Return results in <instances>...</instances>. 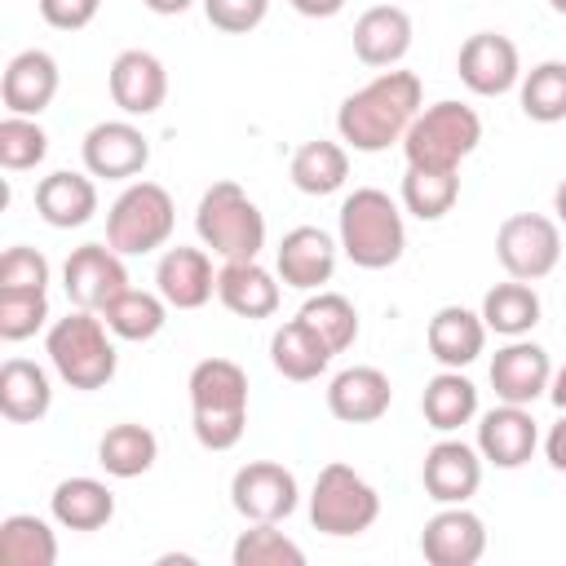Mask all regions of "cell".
<instances>
[{
    "label": "cell",
    "mask_w": 566,
    "mask_h": 566,
    "mask_svg": "<svg viewBox=\"0 0 566 566\" xmlns=\"http://www.w3.org/2000/svg\"><path fill=\"white\" fill-rule=\"evenodd\" d=\"M394 402V385L380 367L354 363L327 380V411L340 424H376Z\"/></svg>",
    "instance_id": "22"
},
{
    "label": "cell",
    "mask_w": 566,
    "mask_h": 566,
    "mask_svg": "<svg viewBox=\"0 0 566 566\" xmlns=\"http://www.w3.org/2000/svg\"><path fill=\"white\" fill-rule=\"evenodd\" d=\"M301 18H336L345 9V0H287Z\"/></svg>",
    "instance_id": "46"
},
{
    "label": "cell",
    "mask_w": 566,
    "mask_h": 566,
    "mask_svg": "<svg viewBox=\"0 0 566 566\" xmlns=\"http://www.w3.org/2000/svg\"><path fill=\"white\" fill-rule=\"evenodd\" d=\"M172 226H177V203L172 195L159 186V181H128L111 212H106V243L119 252V256H146V252H159L168 248L172 239Z\"/></svg>",
    "instance_id": "6"
},
{
    "label": "cell",
    "mask_w": 566,
    "mask_h": 566,
    "mask_svg": "<svg viewBox=\"0 0 566 566\" xmlns=\"http://www.w3.org/2000/svg\"><path fill=\"white\" fill-rule=\"evenodd\" d=\"M230 504L243 522H283L301 504L296 473L279 460H248L230 478Z\"/></svg>",
    "instance_id": "10"
},
{
    "label": "cell",
    "mask_w": 566,
    "mask_h": 566,
    "mask_svg": "<svg viewBox=\"0 0 566 566\" xmlns=\"http://www.w3.org/2000/svg\"><path fill=\"white\" fill-rule=\"evenodd\" d=\"M478 314H482L486 332L513 340V336H531V332H535L544 305H539V292H535L531 283H522V279H504V283L486 287Z\"/></svg>",
    "instance_id": "32"
},
{
    "label": "cell",
    "mask_w": 566,
    "mask_h": 566,
    "mask_svg": "<svg viewBox=\"0 0 566 566\" xmlns=\"http://www.w3.org/2000/svg\"><path fill=\"white\" fill-rule=\"evenodd\" d=\"M548 402H553L557 411H566V363H562V367H553V380H548Z\"/></svg>",
    "instance_id": "47"
},
{
    "label": "cell",
    "mask_w": 566,
    "mask_h": 566,
    "mask_svg": "<svg viewBox=\"0 0 566 566\" xmlns=\"http://www.w3.org/2000/svg\"><path fill=\"white\" fill-rule=\"evenodd\" d=\"M190 389V429L203 451L239 447L248 429V371L234 358H199L186 376Z\"/></svg>",
    "instance_id": "2"
},
{
    "label": "cell",
    "mask_w": 566,
    "mask_h": 566,
    "mask_svg": "<svg viewBox=\"0 0 566 566\" xmlns=\"http://www.w3.org/2000/svg\"><path fill=\"white\" fill-rule=\"evenodd\" d=\"M44 354L62 385L93 394L115 380L119 354H115V332L97 310H71L66 318H53L44 332Z\"/></svg>",
    "instance_id": "4"
},
{
    "label": "cell",
    "mask_w": 566,
    "mask_h": 566,
    "mask_svg": "<svg viewBox=\"0 0 566 566\" xmlns=\"http://www.w3.org/2000/svg\"><path fill=\"white\" fill-rule=\"evenodd\" d=\"M460 84L478 97H500L522 84V53L500 31H473L455 53Z\"/></svg>",
    "instance_id": "13"
},
{
    "label": "cell",
    "mask_w": 566,
    "mask_h": 566,
    "mask_svg": "<svg viewBox=\"0 0 566 566\" xmlns=\"http://www.w3.org/2000/svg\"><path fill=\"white\" fill-rule=\"evenodd\" d=\"M491 389L500 402H517V407H531L535 398L548 394V380H553V358L544 345L526 340V336H513L495 349L491 358Z\"/></svg>",
    "instance_id": "15"
},
{
    "label": "cell",
    "mask_w": 566,
    "mask_h": 566,
    "mask_svg": "<svg viewBox=\"0 0 566 566\" xmlns=\"http://www.w3.org/2000/svg\"><path fill=\"white\" fill-rule=\"evenodd\" d=\"M424 345H429V354L438 358V367L464 371V367L478 363L482 349H486V323H482L478 310L442 305V310H433V318H429V327H424Z\"/></svg>",
    "instance_id": "24"
},
{
    "label": "cell",
    "mask_w": 566,
    "mask_h": 566,
    "mask_svg": "<svg viewBox=\"0 0 566 566\" xmlns=\"http://www.w3.org/2000/svg\"><path fill=\"white\" fill-rule=\"evenodd\" d=\"M340 243L318 226H296L274 248V274L296 292H318L336 274Z\"/></svg>",
    "instance_id": "17"
},
{
    "label": "cell",
    "mask_w": 566,
    "mask_h": 566,
    "mask_svg": "<svg viewBox=\"0 0 566 566\" xmlns=\"http://www.w3.org/2000/svg\"><path fill=\"white\" fill-rule=\"evenodd\" d=\"M49 155V133L35 124V115H4L0 119V168L4 172H27L44 164Z\"/></svg>",
    "instance_id": "40"
},
{
    "label": "cell",
    "mask_w": 566,
    "mask_h": 566,
    "mask_svg": "<svg viewBox=\"0 0 566 566\" xmlns=\"http://www.w3.org/2000/svg\"><path fill=\"white\" fill-rule=\"evenodd\" d=\"M553 212H557V221L566 226V177H562L557 190H553Z\"/></svg>",
    "instance_id": "49"
},
{
    "label": "cell",
    "mask_w": 566,
    "mask_h": 566,
    "mask_svg": "<svg viewBox=\"0 0 566 566\" xmlns=\"http://www.w3.org/2000/svg\"><path fill=\"white\" fill-rule=\"evenodd\" d=\"M155 460H159V438L137 420H119L97 438V464L111 478H124V482L142 478L155 469Z\"/></svg>",
    "instance_id": "33"
},
{
    "label": "cell",
    "mask_w": 566,
    "mask_h": 566,
    "mask_svg": "<svg viewBox=\"0 0 566 566\" xmlns=\"http://www.w3.org/2000/svg\"><path fill=\"white\" fill-rule=\"evenodd\" d=\"M106 88H111V102L128 115V119H146L164 106L168 97V71L155 53L146 49H124L115 53L111 71H106Z\"/></svg>",
    "instance_id": "18"
},
{
    "label": "cell",
    "mask_w": 566,
    "mask_h": 566,
    "mask_svg": "<svg viewBox=\"0 0 566 566\" xmlns=\"http://www.w3.org/2000/svg\"><path fill=\"white\" fill-rule=\"evenodd\" d=\"M49 323V292H0V340H27Z\"/></svg>",
    "instance_id": "41"
},
{
    "label": "cell",
    "mask_w": 566,
    "mask_h": 566,
    "mask_svg": "<svg viewBox=\"0 0 566 566\" xmlns=\"http://www.w3.org/2000/svg\"><path fill=\"white\" fill-rule=\"evenodd\" d=\"M517 102H522V115L526 119H535V124H562L566 119V62L562 57H548V62H535L531 71H522Z\"/></svg>",
    "instance_id": "37"
},
{
    "label": "cell",
    "mask_w": 566,
    "mask_h": 566,
    "mask_svg": "<svg viewBox=\"0 0 566 566\" xmlns=\"http://www.w3.org/2000/svg\"><path fill=\"white\" fill-rule=\"evenodd\" d=\"M53 407L49 371L31 358H4L0 363V416L13 424H35Z\"/></svg>",
    "instance_id": "29"
},
{
    "label": "cell",
    "mask_w": 566,
    "mask_h": 566,
    "mask_svg": "<svg viewBox=\"0 0 566 566\" xmlns=\"http://www.w3.org/2000/svg\"><path fill=\"white\" fill-rule=\"evenodd\" d=\"M150 13H159V18H172V13H186L195 0H142Z\"/></svg>",
    "instance_id": "48"
},
{
    "label": "cell",
    "mask_w": 566,
    "mask_h": 566,
    "mask_svg": "<svg viewBox=\"0 0 566 566\" xmlns=\"http://www.w3.org/2000/svg\"><path fill=\"white\" fill-rule=\"evenodd\" d=\"M301 318L332 345V354H345L354 340H358V310H354V301L349 296H340V292H314L305 305H301Z\"/></svg>",
    "instance_id": "39"
},
{
    "label": "cell",
    "mask_w": 566,
    "mask_h": 566,
    "mask_svg": "<svg viewBox=\"0 0 566 566\" xmlns=\"http://www.w3.org/2000/svg\"><path fill=\"white\" fill-rule=\"evenodd\" d=\"M402 212L416 221H442L460 199V168H416L402 172Z\"/></svg>",
    "instance_id": "34"
},
{
    "label": "cell",
    "mask_w": 566,
    "mask_h": 566,
    "mask_svg": "<svg viewBox=\"0 0 566 566\" xmlns=\"http://www.w3.org/2000/svg\"><path fill=\"white\" fill-rule=\"evenodd\" d=\"M234 566H305V548L279 531V522H248L230 548Z\"/></svg>",
    "instance_id": "38"
},
{
    "label": "cell",
    "mask_w": 566,
    "mask_h": 566,
    "mask_svg": "<svg viewBox=\"0 0 566 566\" xmlns=\"http://www.w3.org/2000/svg\"><path fill=\"white\" fill-rule=\"evenodd\" d=\"M62 287H66V301L75 310H97L102 314L128 287L124 256L111 243H80L62 261Z\"/></svg>",
    "instance_id": "12"
},
{
    "label": "cell",
    "mask_w": 566,
    "mask_h": 566,
    "mask_svg": "<svg viewBox=\"0 0 566 566\" xmlns=\"http://www.w3.org/2000/svg\"><path fill=\"white\" fill-rule=\"evenodd\" d=\"M411 49V13L394 0L385 4H371L358 13L354 22V57L371 71H389L407 57Z\"/></svg>",
    "instance_id": "23"
},
{
    "label": "cell",
    "mask_w": 566,
    "mask_h": 566,
    "mask_svg": "<svg viewBox=\"0 0 566 566\" xmlns=\"http://www.w3.org/2000/svg\"><path fill=\"white\" fill-rule=\"evenodd\" d=\"M420 553L429 566H478L486 553V522L464 504H442L420 531Z\"/></svg>",
    "instance_id": "16"
},
{
    "label": "cell",
    "mask_w": 566,
    "mask_h": 566,
    "mask_svg": "<svg viewBox=\"0 0 566 566\" xmlns=\"http://www.w3.org/2000/svg\"><path fill=\"white\" fill-rule=\"evenodd\" d=\"M0 292H49V256L40 248H27V243L4 248Z\"/></svg>",
    "instance_id": "42"
},
{
    "label": "cell",
    "mask_w": 566,
    "mask_h": 566,
    "mask_svg": "<svg viewBox=\"0 0 566 566\" xmlns=\"http://www.w3.org/2000/svg\"><path fill=\"white\" fill-rule=\"evenodd\" d=\"M155 292L172 305V310H203L217 296V270L208 248H164L159 265H155Z\"/></svg>",
    "instance_id": "21"
},
{
    "label": "cell",
    "mask_w": 566,
    "mask_h": 566,
    "mask_svg": "<svg viewBox=\"0 0 566 566\" xmlns=\"http://www.w3.org/2000/svg\"><path fill=\"white\" fill-rule=\"evenodd\" d=\"M35 212L53 230L88 226L93 212H97V181H93V172L57 168V172L40 177V186H35Z\"/></svg>",
    "instance_id": "25"
},
{
    "label": "cell",
    "mask_w": 566,
    "mask_h": 566,
    "mask_svg": "<svg viewBox=\"0 0 566 566\" xmlns=\"http://www.w3.org/2000/svg\"><path fill=\"white\" fill-rule=\"evenodd\" d=\"M376 517H380V495L354 464L332 460L318 469L314 491H310V522L318 535L354 539V535L371 531Z\"/></svg>",
    "instance_id": "7"
},
{
    "label": "cell",
    "mask_w": 566,
    "mask_h": 566,
    "mask_svg": "<svg viewBox=\"0 0 566 566\" xmlns=\"http://www.w3.org/2000/svg\"><path fill=\"white\" fill-rule=\"evenodd\" d=\"M424 106V84L416 71H402V66H389L380 71L376 80H367L363 88H354L340 111H336V133L345 146L363 150V155H380L389 150L394 142L402 146L411 119L420 115Z\"/></svg>",
    "instance_id": "1"
},
{
    "label": "cell",
    "mask_w": 566,
    "mask_h": 566,
    "mask_svg": "<svg viewBox=\"0 0 566 566\" xmlns=\"http://www.w3.org/2000/svg\"><path fill=\"white\" fill-rule=\"evenodd\" d=\"M548 9H553V13H562V18H566V0H548Z\"/></svg>",
    "instance_id": "50"
},
{
    "label": "cell",
    "mask_w": 566,
    "mask_h": 566,
    "mask_svg": "<svg viewBox=\"0 0 566 566\" xmlns=\"http://www.w3.org/2000/svg\"><path fill=\"white\" fill-rule=\"evenodd\" d=\"M35 4L53 31H84L102 9V0H35Z\"/></svg>",
    "instance_id": "44"
},
{
    "label": "cell",
    "mask_w": 566,
    "mask_h": 566,
    "mask_svg": "<svg viewBox=\"0 0 566 566\" xmlns=\"http://www.w3.org/2000/svg\"><path fill=\"white\" fill-rule=\"evenodd\" d=\"M199 4H203V18L226 35H248L270 13V0H199Z\"/></svg>",
    "instance_id": "43"
},
{
    "label": "cell",
    "mask_w": 566,
    "mask_h": 566,
    "mask_svg": "<svg viewBox=\"0 0 566 566\" xmlns=\"http://www.w3.org/2000/svg\"><path fill=\"white\" fill-rule=\"evenodd\" d=\"M420 411H424V424H429V429H438V433H455L460 424L478 420V385H473L464 371L442 367L438 376L424 380Z\"/></svg>",
    "instance_id": "30"
},
{
    "label": "cell",
    "mask_w": 566,
    "mask_h": 566,
    "mask_svg": "<svg viewBox=\"0 0 566 566\" xmlns=\"http://www.w3.org/2000/svg\"><path fill=\"white\" fill-rule=\"evenodd\" d=\"M0 562L9 566H53L57 562V535L35 513H9L0 522Z\"/></svg>",
    "instance_id": "36"
},
{
    "label": "cell",
    "mask_w": 566,
    "mask_h": 566,
    "mask_svg": "<svg viewBox=\"0 0 566 566\" xmlns=\"http://www.w3.org/2000/svg\"><path fill=\"white\" fill-rule=\"evenodd\" d=\"M84 172L102 181H137L150 164V137L133 119H102L80 142Z\"/></svg>",
    "instance_id": "11"
},
{
    "label": "cell",
    "mask_w": 566,
    "mask_h": 566,
    "mask_svg": "<svg viewBox=\"0 0 566 566\" xmlns=\"http://www.w3.org/2000/svg\"><path fill=\"white\" fill-rule=\"evenodd\" d=\"M336 243L358 270H389L407 252V221L402 208L380 186H358L340 199L336 212Z\"/></svg>",
    "instance_id": "3"
},
{
    "label": "cell",
    "mask_w": 566,
    "mask_h": 566,
    "mask_svg": "<svg viewBox=\"0 0 566 566\" xmlns=\"http://www.w3.org/2000/svg\"><path fill=\"white\" fill-rule=\"evenodd\" d=\"M57 84H62V71H57L53 53H44V49L13 53L4 75H0L4 115H40V111H49L53 97H57Z\"/></svg>",
    "instance_id": "20"
},
{
    "label": "cell",
    "mask_w": 566,
    "mask_h": 566,
    "mask_svg": "<svg viewBox=\"0 0 566 566\" xmlns=\"http://www.w3.org/2000/svg\"><path fill=\"white\" fill-rule=\"evenodd\" d=\"M473 447L495 469H522L539 447V424H535L531 407L500 402V407L478 416V442Z\"/></svg>",
    "instance_id": "19"
},
{
    "label": "cell",
    "mask_w": 566,
    "mask_h": 566,
    "mask_svg": "<svg viewBox=\"0 0 566 566\" xmlns=\"http://www.w3.org/2000/svg\"><path fill=\"white\" fill-rule=\"evenodd\" d=\"M495 256H500L509 279L539 283L562 261V230L544 212H513L495 230Z\"/></svg>",
    "instance_id": "9"
},
{
    "label": "cell",
    "mask_w": 566,
    "mask_h": 566,
    "mask_svg": "<svg viewBox=\"0 0 566 566\" xmlns=\"http://www.w3.org/2000/svg\"><path fill=\"white\" fill-rule=\"evenodd\" d=\"M195 234L221 261H256L265 248V217L239 181H212L199 195Z\"/></svg>",
    "instance_id": "5"
},
{
    "label": "cell",
    "mask_w": 566,
    "mask_h": 566,
    "mask_svg": "<svg viewBox=\"0 0 566 566\" xmlns=\"http://www.w3.org/2000/svg\"><path fill=\"white\" fill-rule=\"evenodd\" d=\"M482 142V115L464 102H433L420 106L402 137V155L416 168H460Z\"/></svg>",
    "instance_id": "8"
},
{
    "label": "cell",
    "mask_w": 566,
    "mask_h": 566,
    "mask_svg": "<svg viewBox=\"0 0 566 566\" xmlns=\"http://www.w3.org/2000/svg\"><path fill=\"white\" fill-rule=\"evenodd\" d=\"M332 345L296 314V318H287L283 327H274V336H270V363H274V371L283 376V380H296V385H305V380H318L327 367H332Z\"/></svg>",
    "instance_id": "28"
},
{
    "label": "cell",
    "mask_w": 566,
    "mask_h": 566,
    "mask_svg": "<svg viewBox=\"0 0 566 566\" xmlns=\"http://www.w3.org/2000/svg\"><path fill=\"white\" fill-rule=\"evenodd\" d=\"M482 451L460 442V438H438L424 451L420 464V486L433 504H469L482 486Z\"/></svg>",
    "instance_id": "14"
},
{
    "label": "cell",
    "mask_w": 566,
    "mask_h": 566,
    "mask_svg": "<svg viewBox=\"0 0 566 566\" xmlns=\"http://www.w3.org/2000/svg\"><path fill=\"white\" fill-rule=\"evenodd\" d=\"M49 517L62 531H102L115 517V491L102 478H88V473L62 478L49 495Z\"/></svg>",
    "instance_id": "27"
},
{
    "label": "cell",
    "mask_w": 566,
    "mask_h": 566,
    "mask_svg": "<svg viewBox=\"0 0 566 566\" xmlns=\"http://www.w3.org/2000/svg\"><path fill=\"white\" fill-rule=\"evenodd\" d=\"M279 274L261 261H221L217 270V301L234 318H270L279 310Z\"/></svg>",
    "instance_id": "26"
},
{
    "label": "cell",
    "mask_w": 566,
    "mask_h": 566,
    "mask_svg": "<svg viewBox=\"0 0 566 566\" xmlns=\"http://www.w3.org/2000/svg\"><path fill=\"white\" fill-rule=\"evenodd\" d=\"M544 460H548L557 473H566V411H562L557 424L544 433Z\"/></svg>",
    "instance_id": "45"
},
{
    "label": "cell",
    "mask_w": 566,
    "mask_h": 566,
    "mask_svg": "<svg viewBox=\"0 0 566 566\" xmlns=\"http://www.w3.org/2000/svg\"><path fill=\"white\" fill-rule=\"evenodd\" d=\"M168 301L159 292H146V287H124L106 310V327L115 332V340H155L168 323Z\"/></svg>",
    "instance_id": "35"
},
{
    "label": "cell",
    "mask_w": 566,
    "mask_h": 566,
    "mask_svg": "<svg viewBox=\"0 0 566 566\" xmlns=\"http://www.w3.org/2000/svg\"><path fill=\"white\" fill-rule=\"evenodd\" d=\"M287 177L301 195H336L345 181H349V150L340 142H327V137H314V142H301L292 150V164H287Z\"/></svg>",
    "instance_id": "31"
}]
</instances>
